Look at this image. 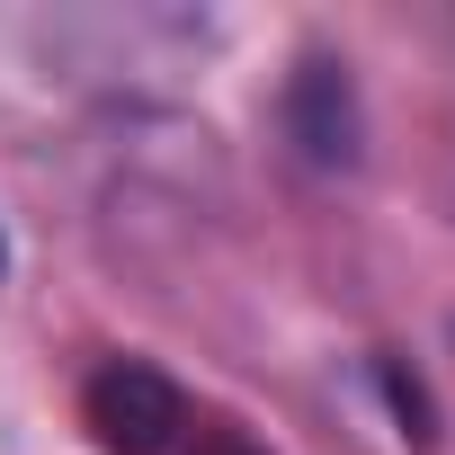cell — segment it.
I'll return each instance as SVG.
<instances>
[{"instance_id": "3957f363", "label": "cell", "mask_w": 455, "mask_h": 455, "mask_svg": "<svg viewBox=\"0 0 455 455\" xmlns=\"http://www.w3.org/2000/svg\"><path fill=\"white\" fill-rule=\"evenodd\" d=\"M179 455H268V446H259L251 428H233V419H188Z\"/></svg>"}, {"instance_id": "7a4b0ae2", "label": "cell", "mask_w": 455, "mask_h": 455, "mask_svg": "<svg viewBox=\"0 0 455 455\" xmlns=\"http://www.w3.org/2000/svg\"><path fill=\"white\" fill-rule=\"evenodd\" d=\"M286 116H295V143L313 161H348V81H339V63H304L295 90H286Z\"/></svg>"}, {"instance_id": "6da1fadb", "label": "cell", "mask_w": 455, "mask_h": 455, "mask_svg": "<svg viewBox=\"0 0 455 455\" xmlns=\"http://www.w3.org/2000/svg\"><path fill=\"white\" fill-rule=\"evenodd\" d=\"M81 419H90V437H99L108 455H170L196 411H188V393H179L161 366L108 357V366L90 375V393H81Z\"/></svg>"}, {"instance_id": "277c9868", "label": "cell", "mask_w": 455, "mask_h": 455, "mask_svg": "<svg viewBox=\"0 0 455 455\" xmlns=\"http://www.w3.org/2000/svg\"><path fill=\"white\" fill-rule=\"evenodd\" d=\"M0 268H10V242H0Z\"/></svg>"}]
</instances>
